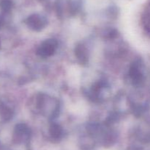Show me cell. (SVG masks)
<instances>
[{
  "label": "cell",
  "instance_id": "1",
  "mask_svg": "<svg viewBox=\"0 0 150 150\" xmlns=\"http://www.w3.org/2000/svg\"><path fill=\"white\" fill-rule=\"evenodd\" d=\"M142 24L144 32L150 38V3L145 7L142 13Z\"/></svg>",
  "mask_w": 150,
  "mask_h": 150
}]
</instances>
